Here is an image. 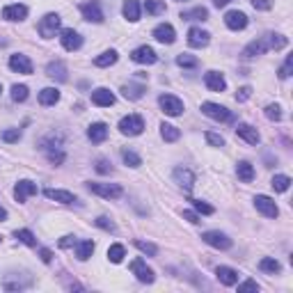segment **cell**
I'll return each mask as SVG.
<instances>
[{"instance_id":"obj_51","label":"cell","mask_w":293,"mask_h":293,"mask_svg":"<svg viewBox=\"0 0 293 293\" xmlns=\"http://www.w3.org/2000/svg\"><path fill=\"white\" fill-rule=\"evenodd\" d=\"M252 7L261 9V12H268V9L273 7V0H252Z\"/></svg>"},{"instance_id":"obj_53","label":"cell","mask_w":293,"mask_h":293,"mask_svg":"<svg viewBox=\"0 0 293 293\" xmlns=\"http://www.w3.org/2000/svg\"><path fill=\"white\" fill-rule=\"evenodd\" d=\"M238 291H259V284L254 279H247V282L238 284Z\"/></svg>"},{"instance_id":"obj_52","label":"cell","mask_w":293,"mask_h":293,"mask_svg":"<svg viewBox=\"0 0 293 293\" xmlns=\"http://www.w3.org/2000/svg\"><path fill=\"white\" fill-rule=\"evenodd\" d=\"M96 172L108 174V172H112V167H110V163L105 158H99V160H96Z\"/></svg>"},{"instance_id":"obj_44","label":"cell","mask_w":293,"mask_h":293,"mask_svg":"<svg viewBox=\"0 0 293 293\" xmlns=\"http://www.w3.org/2000/svg\"><path fill=\"white\" fill-rule=\"evenodd\" d=\"M12 99L16 101V103H23V101L27 99V87L25 85H14L12 87Z\"/></svg>"},{"instance_id":"obj_34","label":"cell","mask_w":293,"mask_h":293,"mask_svg":"<svg viewBox=\"0 0 293 293\" xmlns=\"http://www.w3.org/2000/svg\"><path fill=\"white\" fill-rule=\"evenodd\" d=\"M122 94L126 96V99H131V101H137V99H142V94H144V87L142 85H124Z\"/></svg>"},{"instance_id":"obj_36","label":"cell","mask_w":293,"mask_h":293,"mask_svg":"<svg viewBox=\"0 0 293 293\" xmlns=\"http://www.w3.org/2000/svg\"><path fill=\"white\" fill-rule=\"evenodd\" d=\"M259 268L263 270V273L275 275V273H279V270H282V266H279V261H277V259H270V256H266V259H261V261H259Z\"/></svg>"},{"instance_id":"obj_31","label":"cell","mask_w":293,"mask_h":293,"mask_svg":"<svg viewBox=\"0 0 293 293\" xmlns=\"http://www.w3.org/2000/svg\"><path fill=\"white\" fill-rule=\"evenodd\" d=\"M160 135H163L165 142H177L181 137V131L177 126H172V124H160Z\"/></svg>"},{"instance_id":"obj_50","label":"cell","mask_w":293,"mask_h":293,"mask_svg":"<svg viewBox=\"0 0 293 293\" xmlns=\"http://www.w3.org/2000/svg\"><path fill=\"white\" fill-rule=\"evenodd\" d=\"M206 140H209L213 146H224V137H222V135H218V133H213V131L206 133Z\"/></svg>"},{"instance_id":"obj_39","label":"cell","mask_w":293,"mask_h":293,"mask_svg":"<svg viewBox=\"0 0 293 293\" xmlns=\"http://www.w3.org/2000/svg\"><path fill=\"white\" fill-rule=\"evenodd\" d=\"M266 37H268V46L275 48V50L286 48V44H288V39L284 35H266Z\"/></svg>"},{"instance_id":"obj_46","label":"cell","mask_w":293,"mask_h":293,"mask_svg":"<svg viewBox=\"0 0 293 293\" xmlns=\"http://www.w3.org/2000/svg\"><path fill=\"white\" fill-rule=\"evenodd\" d=\"M94 224H96V227H101V229H105V231H114V222H112V220H108L105 215L96 218V220H94Z\"/></svg>"},{"instance_id":"obj_30","label":"cell","mask_w":293,"mask_h":293,"mask_svg":"<svg viewBox=\"0 0 293 293\" xmlns=\"http://www.w3.org/2000/svg\"><path fill=\"white\" fill-rule=\"evenodd\" d=\"M92 254H94V243H92V241H80V243H76V256H78L80 261H87Z\"/></svg>"},{"instance_id":"obj_54","label":"cell","mask_w":293,"mask_h":293,"mask_svg":"<svg viewBox=\"0 0 293 293\" xmlns=\"http://www.w3.org/2000/svg\"><path fill=\"white\" fill-rule=\"evenodd\" d=\"M250 96H252V87H241L236 92V101H247Z\"/></svg>"},{"instance_id":"obj_6","label":"cell","mask_w":293,"mask_h":293,"mask_svg":"<svg viewBox=\"0 0 293 293\" xmlns=\"http://www.w3.org/2000/svg\"><path fill=\"white\" fill-rule=\"evenodd\" d=\"M158 103H160V108H163V112L169 114V117H179V114L183 112V101L172 94H163L158 99Z\"/></svg>"},{"instance_id":"obj_5","label":"cell","mask_w":293,"mask_h":293,"mask_svg":"<svg viewBox=\"0 0 293 293\" xmlns=\"http://www.w3.org/2000/svg\"><path fill=\"white\" fill-rule=\"evenodd\" d=\"M201 241H204L206 245L215 247V250H229V247H231V238L222 231H204L201 233Z\"/></svg>"},{"instance_id":"obj_16","label":"cell","mask_w":293,"mask_h":293,"mask_svg":"<svg viewBox=\"0 0 293 293\" xmlns=\"http://www.w3.org/2000/svg\"><path fill=\"white\" fill-rule=\"evenodd\" d=\"M236 135L243 137L247 144H259V140H261L259 131H256L254 126H250V124H238V126H236Z\"/></svg>"},{"instance_id":"obj_27","label":"cell","mask_w":293,"mask_h":293,"mask_svg":"<svg viewBox=\"0 0 293 293\" xmlns=\"http://www.w3.org/2000/svg\"><path fill=\"white\" fill-rule=\"evenodd\" d=\"M122 12H124V16H126V21H131V23L140 21V3H137V0H126Z\"/></svg>"},{"instance_id":"obj_47","label":"cell","mask_w":293,"mask_h":293,"mask_svg":"<svg viewBox=\"0 0 293 293\" xmlns=\"http://www.w3.org/2000/svg\"><path fill=\"white\" fill-rule=\"evenodd\" d=\"M192 206H195L199 213H204V215H213V206H209L206 201H201V199H192Z\"/></svg>"},{"instance_id":"obj_49","label":"cell","mask_w":293,"mask_h":293,"mask_svg":"<svg viewBox=\"0 0 293 293\" xmlns=\"http://www.w3.org/2000/svg\"><path fill=\"white\" fill-rule=\"evenodd\" d=\"M18 137H21V131H18V128H9V131L3 133V140L9 142V144H12V142H16Z\"/></svg>"},{"instance_id":"obj_37","label":"cell","mask_w":293,"mask_h":293,"mask_svg":"<svg viewBox=\"0 0 293 293\" xmlns=\"http://www.w3.org/2000/svg\"><path fill=\"white\" fill-rule=\"evenodd\" d=\"M124 256H126V250H124V245H119V243L110 245V250H108V259L112 261V263H122Z\"/></svg>"},{"instance_id":"obj_33","label":"cell","mask_w":293,"mask_h":293,"mask_svg":"<svg viewBox=\"0 0 293 293\" xmlns=\"http://www.w3.org/2000/svg\"><path fill=\"white\" fill-rule=\"evenodd\" d=\"M117 50H105V53H101V55H96L94 57V64L96 67H110V64H114L117 62Z\"/></svg>"},{"instance_id":"obj_25","label":"cell","mask_w":293,"mask_h":293,"mask_svg":"<svg viewBox=\"0 0 293 293\" xmlns=\"http://www.w3.org/2000/svg\"><path fill=\"white\" fill-rule=\"evenodd\" d=\"M215 277H218L224 286H233V284H238V273L233 268H229V266H220V268L215 270Z\"/></svg>"},{"instance_id":"obj_22","label":"cell","mask_w":293,"mask_h":293,"mask_svg":"<svg viewBox=\"0 0 293 293\" xmlns=\"http://www.w3.org/2000/svg\"><path fill=\"white\" fill-rule=\"evenodd\" d=\"M268 37H263V39H256L252 41V44H247L245 48H243V57H254V55H263L266 50H268Z\"/></svg>"},{"instance_id":"obj_60","label":"cell","mask_w":293,"mask_h":293,"mask_svg":"<svg viewBox=\"0 0 293 293\" xmlns=\"http://www.w3.org/2000/svg\"><path fill=\"white\" fill-rule=\"evenodd\" d=\"M0 92H3V85H0Z\"/></svg>"},{"instance_id":"obj_28","label":"cell","mask_w":293,"mask_h":293,"mask_svg":"<svg viewBox=\"0 0 293 293\" xmlns=\"http://www.w3.org/2000/svg\"><path fill=\"white\" fill-rule=\"evenodd\" d=\"M60 101V92L55 87H44L39 92V103L41 105H55Z\"/></svg>"},{"instance_id":"obj_19","label":"cell","mask_w":293,"mask_h":293,"mask_svg":"<svg viewBox=\"0 0 293 293\" xmlns=\"http://www.w3.org/2000/svg\"><path fill=\"white\" fill-rule=\"evenodd\" d=\"M9 69H12V71H18V73H32V62L27 60V55L16 53L9 57Z\"/></svg>"},{"instance_id":"obj_1","label":"cell","mask_w":293,"mask_h":293,"mask_svg":"<svg viewBox=\"0 0 293 293\" xmlns=\"http://www.w3.org/2000/svg\"><path fill=\"white\" fill-rule=\"evenodd\" d=\"M87 188H90L94 195L105 197V199H119V197L124 195V188L119 186V183H87Z\"/></svg>"},{"instance_id":"obj_12","label":"cell","mask_w":293,"mask_h":293,"mask_svg":"<svg viewBox=\"0 0 293 293\" xmlns=\"http://www.w3.org/2000/svg\"><path fill=\"white\" fill-rule=\"evenodd\" d=\"M209 41H211V35L206 30H201V27H190L188 30V44L192 48H204V46H209Z\"/></svg>"},{"instance_id":"obj_35","label":"cell","mask_w":293,"mask_h":293,"mask_svg":"<svg viewBox=\"0 0 293 293\" xmlns=\"http://www.w3.org/2000/svg\"><path fill=\"white\" fill-rule=\"evenodd\" d=\"M270 186H273L277 192H286L288 186H291V179H288L286 174H275L273 181H270Z\"/></svg>"},{"instance_id":"obj_45","label":"cell","mask_w":293,"mask_h":293,"mask_svg":"<svg viewBox=\"0 0 293 293\" xmlns=\"http://www.w3.org/2000/svg\"><path fill=\"white\" fill-rule=\"evenodd\" d=\"M266 117H268L270 122H279V119H282V108H279L277 103H270L268 108H266Z\"/></svg>"},{"instance_id":"obj_3","label":"cell","mask_w":293,"mask_h":293,"mask_svg":"<svg viewBox=\"0 0 293 293\" xmlns=\"http://www.w3.org/2000/svg\"><path fill=\"white\" fill-rule=\"evenodd\" d=\"M60 21H62V18H60L57 14H46L39 21L37 30H39V35L44 37V39H50V37H55V32L60 30Z\"/></svg>"},{"instance_id":"obj_41","label":"cell","mask_w":293,"mask_h":293,"mask_svg":"<svg viewBox=\"0 0 293 293\" xmlns=\"http://www.w3.org/2000/svg\"><path fill=\"white\" fill-rule=\"evenodd\" d=\"M177 64H179V67H183V69H195L197 64H199V60L192 57V55H188V53H181L177 57Z\"/></svg>"},{"instance_id":"obj_26","label":"cell","mask_w":293,"mask_h":293,"mask_svg":"<svg viewBox=\"0 0 293 293\" xmlns=\"http://www.w3.org/2000/svg\"><path fill=\"white\" fill-rule=\"evenodd\" d=\"M87 137H90L94 144H99V142H103L105 137H108V126H105L103 122H96L92 124L90 128H87Z\"/></svg>"},{"instance_id":"obj_29","label":"cell","mask_w":293,"mask_h":293,"mask_svg":"<svg viewBox=\"0 0 293 293\" xmlns=\"http://www.w3.org/2000/svg\"><path fill=\"white\" fill-rule=\"evenodd\" d=\"M236 174H238V179H241L243 183H250L252 179H254V167H252L247 160H241V163L236 165Z\"/></svg>"},{"instance_id":"obj_23","label":"cell","mask_w":293,"mask_h":293,"mask_svg":"<svg viewBox=\"0 0 293 293\" xmlns=\"http://www.w3.org/2000/svg\"><path fill=\"white\" fill-rule=\"evenodd\" d=\"M204 85L209 87L211 92H224V87H227V82H224V76L218 71H209L204 76Z\"/></svg>"},{"instance_id":"obj_24","label":"cell","mask_w":293,"mask_h":293,"mask_svg":"<svg viewBox=\"0 0 293 293\" xmlns=\"http://www.w3.org/2000/svg\"><path fill=\"white\" fill-rule=\"evenodd\" d=\"M44 195L48 197V199H53V201H60V204H73V201H76V195H73V192L57 190V188H48Z\"/></svg>"},{"instance_id":"obj_57","label":"cell","mask_w":293,"mask_h":293,"mask_svg":"<svg viewBox=\"0 0 293 293\" xmlns=\"http://www.w3.org/2000/svg\"><path fill=\"white\" fill-rule=\"evenodd\" d=\"M39 256H41V261H44V263H50V261H53V252H50V250H41Z\"/></svg>"},{"instance_id":"obj_17","label":"cell","mask_w":293,"mask_h":293,"mask_svg":"<svg viewBox=\"0 0 293 293\" xmlns=\"http://www.w3.org/2000/svg\"><path fill=\"white\" fill-rule=\"evenodd\" d=\"M92 103L94 105H101V108H110L114 103V94L105 87H99V90L92 92Z\"/></svg>"},{"instance_id":"obj_21","label":"cell","mask_w":293,"mask_h":293,"mask_svg":"<svg viewBox=\"0 0 293 293\" xmlns=\"http://www.w3.org/2000/svg\"><path fill=\"white\" fill-rule=\"evenodd\" d=\"M27 16V7L25 5H7V7L3 9V18L5 21H23V18Z\"/></svg>"},{"instance_id":"obj_9","label":"cell","mask_w":293,"mask_h":293,"mask_svg":"<svg viewBox=\"0 0 293 293\" xmlns=\"http://www.w3.org/2000/svg\"><path fill=\"white\" fill-rule=\"evenodd\" d=\"M254 206H256V211H261V213L266 215V218H277V213H279L275 199H270V197H266V195H256Z\"/></svg>"},{"instance_id":"obj_55","label":"cell","mask_w":293,"mask_h":293,"mask_svg":"<svg viewBox=\"0 0 293 293\" xmlns=\"http://www.w3.org/2000/svg\"><path fill=\"white\" fill-rule=\"evenodd\" d=\"M183 218H186L188 222H192V224H197V222H199V215H197L195 211H183Z\"/></svg>"},{"instance_id":"obj_13","label":"cell","mask_w":293,"mask_h":293,"mask_svg":"<svg viewBox=\"0 0 293 293\" xmlns=\"http://www.w3.org/2000/svg\"><path fill=\"white\" fill-rule=\"evenodd\" d=\"M154 39L160 41V44H174L177 32H174V27L169 23H160V25L154 27Z\"/></svg>"},{"instance_id":"obj_43","label":"cell","mask_w":293,"mask_h":293,"mask_svg":"<svg viewBox=\"0 0 293 293\" xmlns=\"http://www.w3.org/2000/svg\"><path fill=\"white\" fill-rule=\"evenodd\" d=\"M135 247L140 252H144V254H149V256H156L158 254V247L154 245V243H146V241H135Z\"/></svg>"},{"instance_id":"obj_38","label":"cell","mask_w":293,"mask_h":293,"mask_svg":"<svg viewBox=\"0 0 293 293\" xmlns=\"http://www.w3.org/2000/svg\"><path fill=\"white\" fill-rule=\"evenodd\" d=\"M144 9H146V14H151V16H158V14L165 12V0H146Z\"/></svg>"},{"instance_id":"obj_10","label":"cell","mask_w":293,"mask_h":293,"mask_svg":"<svg viewBox=\"0 0 293 293\" xmlns=\"http://www.w3.org/2000/svg\"><path fill=\"white\" fill-rule=\"evenodd\" d=\"M224 25H227L229 30H245L247 16L243 12H238V9H231V12L224 14Z\"/></svg>"},{"instance_id":"obj_7","label":"cell","mask_w":293,"mask_h":293,"mask_svg":"<svg viewBox=\"0 0 293 293\" xmlns=\"http://www.w3.org/2000/svg\"><path fill=\"white\" fill-rule=\"evenodd\" d=\"M131 270H133V275H135L140 282H144V284H151L156 279V275H154V270L149 268V266L144 263V259H135V261H131Z\"/></svg>"},{"instance_id":"obj_11","label":"cell","mask_w":293,"mask_h":293,"mask_svg":"<svg viewBox=\"0 0 293 293\" xmlns=\"http://www.w3.org/2000/svg\"><path fill=\"white\" fill-rule=\"evenodd\" d=\"M131 60L137 64H154L158 60V55H156V50L151 46H140V48H135L131 53Z\"/></svg>"},{"instance_id":"obj_2","label":"cell","mask_w":293,"mask_h":293,"mask_svg":"<svg viewBox=\"0 0 293 293\" xmlns=\"http://www.w3.org/2000/svg\"><path fill=\"white\" fill-rule=\"evenodd\" d=\"M119 131H122L124 135H140V133L144 131V119H142L140 114H128V117H124L122 122H119Z\"/></svg>"},{"instance_id":"obj_15","label":"cell","mask_w":293,"mask_h":293,"mask_svg":"<svg viewBox=\"0 0 293 293\" xmlns=\"http://www.w3.org/2000/svg\"><path fill=\"white\" fill-rule=\"evenodd\" d=\"M30 195H37V183L23 179V181H18L16 186H14V197H16V201H25Z\"/></svg>"},{"instance_id":"obj_8","label":"cell","mask_w":293,"mask_h":293,"mask_svg":"<svg viewBox=\"0 0 293 293\" xmlns=\"http://www.w3.org/2000/svg\"><path fill=\"white\" fill-rule=\"evenodd\" d=\"M80 12H82V16H85V21L103 23V12H101L99 0H87L85 5H80Z\"/></svg>"},{"instance_id":"obj_32","label":"cell","mask_w":293,"mask_h":293,"mask_svg":"<svg viewBox=\"0 0 293 293\" xmlns=\"http://www.w3.org/2000/svg\"><path fill=\"white\" fill-rule=\"evenodd\" d=\"M181 18H183V21H206V18H209V9H206V7H195V9H190V12H183Z\"/></svg>"},{"instance_id":"obj_40","label":"cell","mask_w":293,"mask_h":293,"mask_svg":"<svg viewBox=\"0 0 293 293\" xmlns=\"http://www.w3.org/2000/svg\"><path fill=\"white\" fill-rule=\"evenodd\" d=\"M14 236H16L21 243H25V245H30V247H35V245H37V238H35V233H32V231H27V229H18V231H14Z\"/></svg>"},{"instance_id":"obj_48","label":"cell","mask_w":293,"mask_h":293,"mask_svg":"<svg viewBox=\"0 0 293 293\" xmlns=\"http://www.w3.org/2000/svg\"><path fill=\"white\" fill-rule=\"evenodd\" d=\"M291 67H293V55H288L286 62H284V67L277 71V76L282 78V80H284V78H288V76H291Z\"/></svg>"},{"instance_id":"obj_14","label":"cell","mask_w":293,"mask_h":293,"mask_svg":"<svg viewBox=\"0 0 293 293\" xmlns=\"http://www.w3.org/2000/svg\"><path fill=\"white\" fill-rule=\"evenodd\" d=\"M60 41H62V46L67 50H78L82 46V37L78 35L76 30H71V27H67V30H62V35H60Z\"/></svg>"},{"instance_id":"obj_42","label":"cell","mask_w":293,"mask_h":293,"mask_svg":"<svg viewBox=\"0 0 293 293\" xmlns=\"http://www.w3.org/2000/svg\"><path fill=\"white\" fill-rule=\"evenodd\" d=\"M122 158H124V163L131 165V167H140V165H142V158L135 154V151L124 149V151H122Z\"/></svg>"},{"instance_id":"obj_56","label":"cell","mask_w":293,"mask_h":293,"mask_svg":"<svg viewBox=\"0 0 293 293\" xmlns=\"http://www.w3.org/2000/svg\"><path fill=\"white\" fill-rule=\"evenodd\" d=\"M76 245V238L73 236H64L62 241H60V247H64V250H67V247H73Z\"/></svg>"},{"instance_id":"obj_4","label":"cell","mask_w":293,"mask_h":293,"mask_svg":"<svg viewBox=\"0 0 293 293\" xmlns=\"http://www.w3.org/2000/svg\"><path fill=\"white\" fill-rule=\"evenodd\" d=\"M201 112H204L206 117L215 119V122H231V112L220 103H211V101H206V103H201Z\"/></svg>"},{"instance_id":"obj_59","label":"cell","mask_w":293,"mask_h":293,"mask_svg":"<svg viewBox=\"0 0 293 293\" xmlns=\"http://www.w3.org/2000/svg\"><path fill=\"white\" fill-rule=\"evenodd\" d=\"M3 220H7V211H5L3 206H0V222H3Z\"/></svg>"},{"instance_id":"obj_18","label":"cell","mask_w":293,"mask_h":293,"mask_svg":"<svg viewBox=\"0 0 293 293\" xmlns=\"http://www.w3.org/2000/svg\"><path fill=\"white\" fill-rule=\"evenodd\" d=\"M46 76L53 78V80L57 82H64L67 80V64L60 62V60H55V62H48V67H46Z\"/></svg>"},{"instance_id":"obj_58","label":"cell","mask_w":293,"mask_h":293,"mask_svg":"<svg viewBox=\"0 0 293 293\" xmlns=\"http://www.w3.org/2000/svg\"><path fill=\"white\" fill-rule=\"evenodd\" d=\"M227 3H231V0H213V5H215V7H224V5H227Z\"/></svg>"},{"instance_id":"obj_20","label":"cell","mask_w":293,"mask_h":293,"mask_svg":"<svg viewBox=\"0 0 293 293\" xmlns=\"http://www.w3.org/2000/svg\"><path fill=\"white\" fill-rule=\"evenodd\" d=\"M174 181H177L183 190H190V188L195 186V174L188 167H177L174 169Z\"/></svg>"}]
</instances>
